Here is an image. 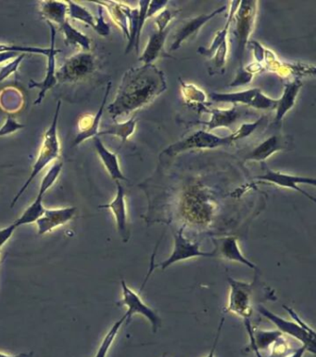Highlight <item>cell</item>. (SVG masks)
<instances>
[{
	"label": "cell",
	"instance_id": "obj_36",
	"mask_svg": "<svg viewBox=\"0 0 316 357\" xmlns=\"http://www.w3.org/2000/svg\"><path fill=\"white\" fill-rule=\"evenodd\" d=\"M139 27H137L136 45H134V48H136V51L137 52V53H139V51L140 35H141V31H142L143 26H144L145 22L148 19L147 15H148V5H150V1H139Z\"/></svg>",
	"mask_w": 316,
	"mask_h": 357
},
{
	"label": "cell",
	"instance_id": "obj_20",
	"mask_svg": "<svg viewBox=\"0 0 316 357\" xmlns=\"http://www.w3.org/2000/svg\"><path fill=\"white\" fill-rule=\"evenodd\" d=\"M170 30H171V26L164 31H155L150 35L148 45L141 56L139 57V62L144 63V65H152V63L159 57L166 54L164 53V43H166Z\"/></svg>",
	"mask_w": 316,
	"mask_h": 357
},
{
	"label": "cell",
	"instance_id": "obj_14",
	"mask_svg": "<svg viewBox=\"0 0 316 357\" xmlns=\"http://www.w3.org/2000/svg\"><path fill=\"white\" fill-rule=\"evenodd\" d=\"M225 10H227V7L225 6L218 8V9L214 10L213 13H211L210 15H202L198 16V17L186 20L185 23L177 29V33H175L174 41H173L170 51H177V49H179L181 45H182L184 41L188 40V38L196 37L200 28H202L205 24H207L209 21L216 17V15H220V13H224Z\"/></svg>",
	"mask_w": 316,
	"mask_h": 357
},
{
	"label": "cell",
	"instance_id": "obj_9",
	"mask_svg": "<svg viewBox=\"0 0 316 357\" xmlns=\"http://www.w3.org/2000/svg\"><path fill=\"white\" fill-rule=\"evenodd\" d=\"M258 311L263 317L267 318L271 323H273L276 326L277 331L281 332L283 335H288L299 340L306 347L308 351L313 354H315V332L307 331L295 321L286 320L262 306L258 307Z\"/></svg>",
	"mask_w": 316,
	"mask_h": 357
},
{
	"label": "cell",
	"instance_id": "obj_15",
	"mask_svg": "<svg viewBox=\"0 0 316 357\" xmlns=\"http://www.w3.org/2000/svg\"><path fill=\"white\" fill-rule=\"evenodd\" d=\"M76 213V207L52 208V210L46 208L42 217L35 222L37 226V235H46L56 228L68 224L74 218Z\"/></svg>",
	"mask_w": 316,
	"mask_h": 357
},
{
	"label": "cell",
	"instance_id": "obj_35",
	"mask_svg": "<svg viewBox=\"0 0 316 357\" xmlns=\"http://www.w3.org/2000/svg\"><path fill=\"white\" fill-rule=\"evenodd\" d=\"M227 40H225L221 46L217 49L216 53L213 54V60L214 64L213 73H222L221 70H224L225 63H227Z\"/></svg>",
	"mask_w": 316,
	"mask_h": 357
},
{
	"label": "cell",
	"instance_id": "obj_43",
	"mask_svg": "<svg viewBox=\"0 0 316 357\" xmlns=\"http://www.w3.org/2000/svg\"><path fill=\"white\" fill-rule=\"evenodd\" d=\"M225 323V317H222L221 319V322L219 324L218 326V331H217L216 339H214L213 347H211L210 353L208 354V356L206 357H216V346L217 343L219 342V338L220 335H221L222 328V325H224Z\"/></svg>",
	"mask_w": 316,
	"mask_h": 357
},
{
	"label": "cell",
	"instance_id": "obj_29",
	"mask_svg": "<svg viewBox=\"0 0 316 357\" xmlns=\"http://www.w3.org/2000/svg\"><path fill=\"white\" fill-rule=\"evenodd\" d=\"M252 336H254V342L258 350L270 351L274 345L276 344L280 339H282L283 334L277 331H262V329H255L252 331Z\"/></svg>",
	"mask_w": 316,
	"mask_h": 357
},
{
	"label": "cell",
	"instance_id": "obj_1",
	"mask_svg": "<svg viewBox=\"0 0 316 357\" xmlns=\"http://www.w3.org/2000/svg\"><path fill=\"white\" fill-rule=\"evenodd\" d=\"M167 83L163 71L154 65H144L126 71L114 101L108 106L112 119L128 115L152 103L166 92Z\"/></svg>",
	"mask_w": 316,
	"mask_h": 357
},
{
	"label": "cell",
	"instance_id": "obj_13",
	"mask_svg": "<svg viewBox=\"0 0 316 357\" xmlns=\"http://www.w3.org/2000/svg\"><path fill=\"white\" fill-rule=\"evenodd\" d=\"M116 196L111 203L106 205L98 206L100 208H107L112 211L114 215L118 233L122 238L123 242H128L130 240V231L128 227V210H126L125 194L120 182H116Z\"/></svg>",
	"mask_w": 316,
	"mask_h": 357
},
{
	"label": "cell",
	"instance_id": "obj_40",
	"mask_svg": "<svg viewBox=\"0 0 316 357\" xmlns=\"http://www.w3.org/2000/svg\"><path fill=\"white\" fill-rule=\"evenodd\" d=\"M252 78H254V75L241 67H240V69L238 70V72H236V78L232 82H231L229 86H244V85L249 84V82L252 81Z\"/></svg>",
	"mask_w": 316,
	"mask_h": 357
},
{
	"label": "cell",
	"instance_id": "obj_21",
	"mask_svg": "<svg viewBox=\"0 0 316 357\" xmlns=\"http://www.w3.org/2000/svg\"><path fill=\"white\" fill-rule=\"evenodd\" d=\"M301 87V81L299 79H295V81L288 82L285 85L282 97L277 100L276 118H274L276 123L281 122L285 115L292 108Z\"/></svg>",
	"mask_w": 316,
	"mask_h": 357
},
{
	"label": "cell",
	"instance_id": "obj_6",
	"mask_svg": "<svg viewBox=\"0 0 316 357\" xmlns=\"http://www.w3.org/2000/svg\"><path fill=\"white\" fill-rule=\"evenodd\" d=\"M229 285V296L225 311L245 319H251L252 315V300H254V284L238 281L227 277Z\"/></svg>",
	"mask_w": 316,
	"mask_h": 357
},
{
	"label": "cell",
	"instance_id": "obj_32",
	"mask_svg": "<svg viewBox=\"0 0 316 357\" xmlns=\"http://www.w3.org/2000/svg\"><path fill=\"white\" fill-rule=\"evenodd\" d=\"M62 161L58 160L55 162L53 166H52L49 172H46V174L44 176L37 196L42 197L45 196L46 192L56 183L57 178H59L60 172H62Z\"/></svg>",
	"mask_w": 316,
	"mask_h": 357
},
{
	"label": "cell",
	"instance_id": "obj_10",
	"mask_svg": "<svg viewBox=\"0 0 316 357\" xmlns=\"http://www.w3.org/2000/svg\"><path fill=\"white\" fill-rule=\"evenodd\" d=\"M184 230L185 225L180 228L174 236V249L168 259L164 260L160 265H156V267H161V270L170 267L181 260L192 259L197 257H214L216 256V251L213 252H204L200 251V245L198 243L191 242L188 238L184 235Z\"/></svg>",
	"mask_w": 316,
	"mask_h": 357
},
{
	"label": "cell",
	"instance_id": "obj_17",
	"mask_svg": "<svg viewBox=\"0 0 316 357\" xmlns=\"http://www.w3.org/2000/svg\"><path fill=\"white\" fill-rule=\"evenodd\" d=\"M292 137L287 135H273L262 144L255 147L245 156V160L265 162L266 159L279 151L287 150L292 144Z\"/></svg>",
	"mask_w": 316,
	"mask_h": 357
},
{
	"label": "cell",
	"instance_id": "obj_11",
	"mask_svg": "<svg viewBox=\"0 0 316 357\" xmlns=\"http://www.w3.org/2000/svg\"><path fill=\"white\" fill-rule=\"evenodd\" d=\"M46 24H48L49 29H51V46H49V54L46 55V57H48V67H46V76L41 82H37L32 79V81H30L29 84L30 89L38 88L40 90L37 98L35 99V106H38V104L42 103L49 90L56 86L58 83L56 78V56L60 51L55 47L57 34L56 27H55L54 24L49 23V22H46Z\"/></svg>",
	"mask_w": 316,
	"mask_h": 357
},
{
	"label": "cell",
	"instance_id": "obj_19",
	"mask_svg": "<svg viewBox=\"0 0 316 357\" xmlns=\"http://www.w3.org/2000/svg\"><path fill=\"white\" fill-rule=\"evenodd\" d=\"M96 151H97L98 156H100L103 166L105 167L107 172L111 176L112 180L119 182V181H128V178L123 174L121 169L119 160H118L117 155L112 153L101 142L100 137L96 136L93 138Z\"/></svg>",
	"mask_w": 316,
	"mask_h": 357
},
{
	"label": "cell",
	"instance_id": "obj_27",
	"mask_svg": "<svg viewBox=\"0 0 316 357\" xmlns=\"http://www.w3.org/2000/svg\"><path fill=\"white\" fill-rule=\"evenodd\" d=\"M43 199L42 197H37L35 201L13 222L16 227L19 228L23 226V225L35 224L42 217L46 210L43 206Z\"/></svg>",
	"mask_w": 316,
	"mask_h": 357
},
{
	"label": "cell",
	"instance_id": "obj_34",
	"mask_svg": "<svg viewBox=\"0 0 316 357\" xmlns=\"http://www.w3.org/2000/svg\"><path fill=\"white\" fill-rule=\"evenodd\" d=\"M181 89L186 101L189 103H199L202 104L206 101L205 93L202 90L199 89L192 84L184 83L181 82Z\"/></svg>",
	"mask_w": 316,
	"mask_h": 357
},
{
	"label": "cell",
	"instance_id": "obj_3",
	"mask_svg": "<svg viewBox=\"0 0 316 357\" xmlns=\"http://www.w3.org/2000/svg\"><path fill=\"white\" fill-rule=\"evenodd\" d=\"M98 61L90 51H82L66 59L60 69L56 70V78L60 83H74L89 78L97 69Z\"/></svg>",
	"mask_w": 316,
	"mask_h": 357
},
{
	"label": "cell",
	"instance_id": "obj_45",
	"mask_svg": "<svg viewBox=\"0 0 316 357\" xmlns=\"http://www.w3.org/2000/svg\"><path fill=\"white\" fill-rule=\"evenodd\" d=\"M307 349L305 346L302 345L301 348L297 349L295 351L290 354L288 357H304V354L306 353Z\"/></svg>",
	"mask_w": 316,
	"mask_h": 357
},
{
	"label": "cell",
	"instance_id": "obj_39",
	"mask_svg": "<svg viewBox=\"0 0 316 357\" xmlns=\"http://www.w3.org/2000/svg\"><path fill=\"white\" fill-rule=\"evenodd\" d=\"M175 17V13H173L171 10L164 9L160 15H157L154 18V22L157 26V31H164V30L168 28L170 22Z\"/></svg>",
	"mask_w": 316,
	"mask_h": 357
},
{
	"label": "cell",
	"instance_id": "obj_5",
	"mask_svg": "<svg viewBox=\"0 0 316 357\" xmlns=\"http://www.w3.org/2000/svg\"><path fill=\"white\" fill-rule=\"evenodd\" d=\"M257 1H240L236 9L233 20L236 22L234 31L236 40V57L243 67L244 51L249 43V38L254 29L255 19L257 16Z\"/></svg>",
	"mask_w": 316,
	"mask_h": 357
},
{
	"label": "cell",
	"instance_id": "obj_7",
	"mask_svg": "<svg viewBox=\"0 0 316 357\" xmlns=\"http://www.w3.org/2000/svg\"><path fill=\"white\" fill-rule=\"evenodd\" d=\"M121 287H122L123 290V299L119 304L128 307V312L125 314L128 318H126L125 322L128 324L130 322L134 315H142V317L147 318L148 322L150 323L153 333H156L161 326L160 315L157 314L150 306H148L140 298L139 294L134 292L132 288L128 287L125 280L121 281Z\"/></svg>",
	"mask_w": 316,
	"mask_h": 357
},
{
	"label": "cell",
	"instance_id": "obj_30",
	"mask_svg": "<svg viewBox=\"0 0 316 357\" xmlns=\"http://www.w3.org/2000/svg\"><path fill=\"white\" fill-rule=\"evenodd\" d=\"M68 15L71 19L76 21H80L82 23L91 26L93 29L96 26V18L91 15L89 10L86 8L81 6L76 2L68 1Z\"/></svg>",
	"mask_w": 316,
	"mask_h": 357
},
{
	"label": "cell",
	"instance_id": "obj_23",
	"mask_svg": "<svg viewBox=\"0 0 316 357\" xmlns=\"http://www.w3.org/2000/svg\"><path fill=\"white\" fill-rule=\"evenodd\" d=\"M206 111L211 114L210 122H203V124L207 126L209 131L216 130L217 128L229 127L240 117V112L236 106L230 109H206Z\"/></svg>",
	"mask_w": 316,
	"mask_h": 357
},
{
	"label": "cell",
	"instance_id": "obj_12",
	"mask_svg": "<svg viewBox=\"0 0 316 357\" xmlns=\"http://www.w3.org/2000/svg\"><path fill=\"white\" fill-rule=\"evenodd\" d=\"M263 169L265 170V174L258 176V180L263 181V182H268L279 186V188L291 189L304 194L307 199L312 200L315 203V197L310 196L306 192L302 190L299 185H315V178L308 177H299V176H293L285 174V173L274 172L266 167L265 162H263Z\"/></svg>",
	"mask_w": 316,
	"mask_h": 357
},
{
	"label": "cell",
	"instance_id": "obj_28",
	"mask_svg": "<svg viewBox=\"0 0 316 357\" xmlns=\"http://www.w3.org/2000/svg\"><path fill=\"white\" fill-rule=\"evenodd\" d=\"M137 119L131 118L128 122L123 123H115L114 125L109 126L106 130L98 131V136L100 135H112L119 137L122 140L123 144L136 131Z\"/></svg>",
	"mask_w": 316,
	"mask_h": 357
},
{
	"label": "cell",
	"instance_id": "obj_31",
	"mask_svg": "<svg viewBox=\"0 0 316 357\" xmlns=\"http://www.w3.org/2000/svg\"><path fill=\"white\" fill-rule=\"evenodd\" d=\"M126 315H123L121 319L116 321L114 324V326H112L111 329L108 331V333L106 334V336L104 337L103 342H101V344L100 348L96 354L95 357H106L107 354L109 353V348L112 347V343H114V340L116 339L118 333H119L121 328L123 324L125 323L126 321Z\"/></svg>",
	"mask_w": 316,
	"mask_h": 357
},
{
	"label": "cell",
	"instance_id": "obj_44",
	"mask_svg": "<svg viewBox=\"0 0 316 357\" xmlns=\"http://www.w3.org/2000/svg\"><path fill=\"white\" fill-rule=\"evenodd\" d=\"M20 54L21 53H17V52H3V53H0V64H3V63L9 61V60L12 61Z\"/></svg>",
	"mask_w": 316,
	"mask_h": 357
},
{
	"label": "cell",
	"instance_id": "obj_8",
	"mask_svg": "<svg viewBox=\"0 0 316 357\" xmlns=\"http://www.w3.org/2000/svg\"><path fill=\"white\" fill-rule=\"evenodd\" d=\"M211 100L216 103H243L256 109H276L277 100L267 97L260 89L243 90L232 93H211Z\"/></svg>",
	"mask_w": 316,
	"mask_h": 357
},
{
	"label": "cell",
	"instance_id": "obj_16",
	"mask_svg": "<svg viewBox=\"0 0 316 357\" xmlns=\"http://www.w3.org/2000/svg\"><path fill=\"white\" fill-rule=\"evenodd\" d=\"M112 83L109 82L107 85L105 93H104L103 100L101 101L100 109L98 110L97 114L94 117L91 115H87L83 117V119L79 122V133L77 134L76 139L73 140V147L81 144L82 142L86 141L89 138H94L98 136V128H100L101 117H103L104 109H105V104L108 100L109 92H111Z\"/></svg>",
	"mask_w": 316,
	"mask_h": 357
},
{
	"label": "cell",
	"instance_id": "obj_4",
	"mask_svg": "<svg viewBox=\"0 0 316 357\" xmlns=\"http://www.w3.org/2000/svg\"><path fill=\"white\" fill-rule=\"evenodd\" d=\"M238 140L240 138L236 131L229 136L219 137L207 131H199L183 139L182 141L170 145L164 151L163 155L175 156L178 153L191 149H214V148L229 145Z\"/></svg>",
	"mask_w": 316,
	"mask_h": 357
},
{
	"label": "cell",
	"instance_id": "obj_41",
	"mask_svg": "<svg viewBox=\"0 0 316 357\" xmlns=\"http://www.w3.org/2000/svg\"><path fill=\"white\" fill-rule=\"evenodd\" d=\"M16 229H17V227L15 226V224H10L9 226L3 228V229H0V249L3 248L8 241L12 238Z\"/></svg>",
	"mask_w": 316,
	"mask_h": 357
},
{
	"label": "cell",
	"instance_id": "obj_26",
	"mask_svg": "<svg viewBox=\"0 0 316 357\" xmlns=\"http://www.w3.org/2000/svg\"><path fill=\"white\" fill-rule=\"evenodd\" d=\"M100 6L106 7L108 10L111 18L114 24L122 30L125 37L129 40V29H128V19L126 16L125 8L126 5L123 3H118V2H97Z\"/></svg>",
	"mask_w": 316,
	"mask_h": 357
},
{
	"label": "cell",
	"instance_id": "obj_42",
	"mask_svg": "<svg viewBox=\"0 0 316 357\" xmlns=\"http://www.w3.org/2000/svg\"><path fill=\"white\" fill-rule=\"evenodd\" d=\"M19 65L16 62H10L0 69V82L4 81L12 74L17 72Z\"/></svg>",
	"mask_w": 316,
	"mask_h": 357
},
{
	"label": "cell",
	"instance_id": "obj_25",
	"mask_svg": "<svg viewBox=\"0 0 316 357\" xmlns=\"http://www.w3.org/2000/svg\"><path fill=\"white\" fill-rule=\"evenodd\" d=\"M240 1L231 2L230 13L229 15H228L227 24H225L224 28L220 30L219 32H217L216 37H214L213 43L211 44V46L209 47L208 49L202 48V47L199 49L200 54L206 57H213V54L216 53L217 49H218L219 47L221 46L225 40H227L228 30L230 28L231 23L233 22L234 15H235V13L236 9H238V7L240 6Z\"/></svg>",
	"mask_w": 316,
	"mask_h": 357
},
{
	"label": "cell",
	"instance_id": "obj_33",
	"mask_svg": "<svg viewBox=\"0 0 316 357\" xmlns=\"http://www.w3.org/2000/svg\"><path fill=\"white\" fill-rule=\"evenodd\" d=\"M3 52H17V53L40 54L46 56L49 52V48H40V47L21 46L15 44L0 43V53Z\"/></svg>",
	"mask_w": 316,
	"mask_h": 357
},
{
	"label": "cell",
	"instance_id": "obj_2",
	"mask_svg": "<svg viewBox=\"0 0 316 357\" xmlns=\"http://www.w3.org/2000/svg\"><path fill=\"white\" fill-rule=\"evenodd\" d=\"M60 108H62V101H59L57 103L56 110H55V114L51 124L49 126L48 131L44 134L42 144H41L37 160H35V164L33 165L31 174H30L26 182L24 183V185L21 186L18 194H16L12 204H10V208H13V206L18 202V200L21 199V197L23 196L24 192L27 190V188H29L35 177H37L51 162L59 158L60 144L59 137H58V123H59Z\"/></svg>",
	"mask_w": 316,
	"mask_h": 357
},
{
	"label": "cell",
	"instance_id": "obj_18",
	"mask_svg": "<svg viewBox=\"0 0 316 357\" xmlns=\"http://www.w3.org/2000/svg\"><path fill=\"white\" fill-rule=\"evenodd\" d=\"M216 255L219 254L225 260L240 263L241 265H246L247 267L257 270V266L244 256L236 238L230 236V238H222L218 240V242L216 243Z\"/></svg>",
	"mask_w": 316,
	"mask_h": 357
},
{
	"label": "cell",
	"instance_id": "obj_46",
	"mask_svg": "<svg viewBox=\"0 0 316 357\" xmlns=\"http://www.w3.org/2000/svg\"><path fill=\"white\" fill-rule=\"evenodd\" d=\"M0 357H33V353L20 354H17V356H10V354L0 353Z\"/></svg>",
	"mask_w": 316,
	"mask_h": 357
},
{
	"label": "cell",
	"instance_id": "obj_22",
	"mask_svg": "<svg viewBox=\"0 0 316 357\" xmlns=\"http://www.w3.org/2000/svg\"><path fill=\"white\" fill-rule=\"evenodd\" d=\"M40 15L49 23L60 26L67 20V2L41 1L40 2Z\"/></svg>",
	"mask_w": 316,
	"mask_h": 357
},
{
	"label": "cell",
	"instance_id": "obj_38",
	"mask_svg": "<svg viewBox=\"0 0 316 357\" xmlns=\"http://www.w3.org/2000/svg\"><path fill=\"white\" fill-rule=\"evenodd\" d=\"M94 3L98 5V17L96 18V26L94 27V30L98 35H103V37H107V35H109V33H111V28H109V24L106 23L105 20H104V8L100 6V4H98L97 2H94Z\"/></svg>",
	"mask_w": 316,
	"mask_h": 357
},
{
	"label": "cell",
	"instance_id": "obj_37",
	"mask_svg": "<svg viewBox=\"0 0 316 357\" xmlns=\"http://www.w3.org/2000/svg\"><path fill=\"white\" fill-rule=\"evenodd\" d=\"M24 127L26 126L16 122L12 115H8L6 122L0 128V137L10 135V134L15 133L16 131L24 130Z\"/></svg>",
	"mask_w": 316,
	"mask_h": 357
},
{
	"label": "cell",
	"instance_id": "obj_47",
	"mask_svg": "<svg viewBox=\"0 0 316 357\" xmlns=\"http://www.w3.org/2000/svg\"><path fill=\"white\" fill-rule=\"evenodd\" d=\"M0 267H1V263H0Z\"/></svg>",
	"mask_w": 316,
	"mask_h": 357
},
{
	"label": "cell",
	"instance_id": "obj_24",
	"mask_svg": "<svg viewBox=\"0 0 316 357\" xmlns=\"http://www.w3.org/2000/svg\"><path fill=\"white\" fill-rule=\"evenodd\" d=\"M60 29L63 34V37H64L66 46H73L76 48H81L83 51H90V49H91V40L84 33L79 31L76 27L71 26L68 19L60 26Z\"/></svg>",
	"mask_w": 316,
	"mask_h": 357
}]
</instances>
